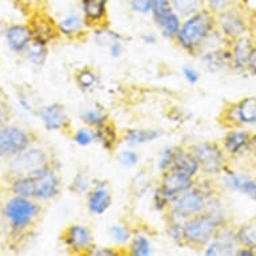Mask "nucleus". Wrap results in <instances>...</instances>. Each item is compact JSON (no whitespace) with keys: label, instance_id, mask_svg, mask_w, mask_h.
<instances>
[{"label":"nucleus","instance_id":"nucleus-1","mask_svg":"<svg viewBox=\"0 0 256 256\" xmlns=\"http://www.w3.org/2000/svg\"><path fill=\"white\" fill-rule=\"evenodd\" d=\"M216 19L214 12L210 10H200L192 14L186 20L181 24L176 38L182 48L194 51L206 42L214 31Z\"/></svg>","mask_w":256,"mask_h":256},{"label":"nucleus","instance_id":"nucleus-2","mask_svg":"<svg viewBox=\"0 0 256 256\" xmlns=\"http://www.w3.org/2000/svg\"><path fill=\"white\" fill-rule=\"evenodd\" d=\"M60 182L50 168L31 176H20L12 182V192L34 200H50L59 194Z\"/></svg>","mask_w":256,"mask_h":256},{"label":"nucleus","instance_id":"nucleus-3","mask_svg":"<svg viewBox=\"0 0 256 256\" xmlns=\"http://www.w3.org/2000/svg\"><path fill=\"white\" fill-rule=\"evenodd\" d=\"M226 218L220 212H206L186 218L184 222V242L194 247H204L214 239L218 228L224 226Z\"/></svg>","mask_w":256,"mask_h":256},{"label":"nucleus","instance_id":"nucleus-4","mask_svg":"<svg viewBox=\"0 0 256 256\" xmlns=\"http://www.w3.org/2000/svg\"><path fill=\"white\" fill-rule=\"evenodd\" d=\"M39 210L40 206L34 202V198L16 194L6 202L3 214L14 231H23L36 218Z\"/></svg>","mask_w":256,"mask_h":256},{"label":"nucleus","instance_id":"nucleus-5","mask_svg":"<svg viewBox=\"0 0 256 256\" xmlns=\"http://www.w3.org/2000/svg\"><path fill=\"white\" fill-rule=\"evenodd\" d=\"M194 184V177L174 170V169L165 170L160 188L154 194L156 208L164 210L165 206H168L172 202L173 198H176L178 194L192 188Z\"/></svg>","mask_w":256,"mask_h":256},{"label":"nucleus","instance_id":"nucleus-6","mask_svg":"<svg viewBox=\"0 0 256 256\" xmlns=\"http://www.w3.org/2000/svg\"><path fill=\"white\" fill-rule=\"evenodd\" d=\"M206 206V194L200 188L192 186L173 198L170 202V214L173 218L186 220V218L202 214Z\"/></svg>","mask_w":256,"mask_h":256},{"label":"nucleus","instance_id":"nucleus-7","mask_svg":"<svg viewBox=\"0 0 256 256\" xmlns=\"http://www.w3.org/2000/svg\"><path fill=\"white\" fill-rule=\"evenodd\" d=\"M10 169L18 177L31 176L48 169L46 153L40 149H26L19 154L14 156Z\"/></svg>","mask_w":256,"mask_h":256},{"label":"nucleus","instance_id":"nucleus-8","mask_svg":"<svg viewBox=\"0 0 256 256\" xmlns=\"http://www.w3.org/2000/svg\"><path fill=\"white\" fill-rule=\"evenodd\" d=\"M153 8L152 15L156 24L166 38H174L181 27L178 14L173 10L170 0H152Z\"/></svg>","mask_w":256,"mask_h":256},{"label":"nucleus","instance_id":"nucleus-9","mask_svg":"<svg viewBox=\"0 0 256 256\" xmlns=\"http://www.w3.org/2000/svg\"><path fill=\"white\" fill-rule=\"evenodd\" d=\"M30 134L18 126L0 128V157H14L30 146Z\"/></svg>","mask_w":256,"mask_h":256},{"label":"nucleus","instance_id":"nucleus-10","mask_svg":"<svg viewBox=\"0 0 256 256\" xmlns=\"http://www.w3.org/2000/svg\"><path fill=\"white\" fill-rule=\"evenodd\" d=\"M192 153L198 161L200 168L208 174L220 172L226 162V156L222 149L214 142L198 144L192 149Z\"/></svg>","mask_w":256,"mask_h":256},{"label":"nucleus","instance_id":"nucleus-11","mask_svg":"<svg viewBox=\"0 0 256 256\" xmlns=\"http://www.w3.org/2000/svg\"><path fill=\"white\" fill-rule=\"evenodd\" d=\"M63 243L72 254H88L92 248V236L88 227L72 224L63 232Z\"/></svg>","mask_w":256,"mask_h":256},{"label":"nucleus","instance_id":"nucleus-12","mask_svg":"<svg viewBox=\"0 0 256 256\" xmlns=\"http://www.w3.org/2000/svg\"><path fill=\"white\" fill-rule=\"evenodd\" d=\"M236 234L234 231L220 227L214 234V239L206 246L204 255L206 256H222L235 255Z\"/></svg>","mask_w":256,"mask_h":256},{"label":"nucleus","instance_id":"nucleus-13","mask_svg":"<svg viewBox=\"0 0 256 256\" xmlns=\"http://www.w3.org/2000/svg\"><path fill=\"white\" fill-rule=\"evenodd\" d=\"M40 120L47 130H62L70 124V118L64 106L60 104H51L40 110Z\"/></svg>","mask_w":256,"mask_h":256},{"label":"nucleus","instance_id":"nucleus-14","mask_svg":"<svg viewBox=\"0 0 256 256\" xmlns=\"http://www.w3.org/2000/svg\"><path fill=\"white\" fill-rule=\"evenodd\" d=\"M4 38L14 52H23L31 43L34 35L27 26L11 24L4 30Z\"/></svg>","mask_w":256,"mask_h":256},{"label":"nucleus","instance_id":"nucleus-15","mask_svg":"<svg viewBox=\"0 0 256 256\" xmlns=\"http://www.w3.org/2000/svg\"><path fill=\"white\" fill-rule=\"evenodd\" d=\"M218 23L222 34L228 38H239L246 31V23L243 18L234 11H222L218 14Z\"/></svg>","mask_w":256,"mask_h":256},{"label":"nucleus","instance_id":"nucleus-16","mask_svg":"<svg viewBox=\"0 0 256 256\" xmlns=\"http://www.w3.org/2000/svg\"><path fill=\"white\" fill-rule=\"evenodd\" d=\"M112 206V194L105 185L98 184L96 188L88 190V210L92 214H102L109 210Z\"/></svg>","mask_w":256,"mask_h":256},{"label":"nucleus","instance_id":"nucleus-17","mask_svg":"<svg viewBox=\"0 0 256 256\" xmlns=\"http://www.w3.org/2000/svg\"><path fill=\"white\" fill-rule=\"evenodd\" d=\"M169 169H174V170H178V172L185 173L188 176L194 177L198 172L200 165H198V161L196 160V157H194L192 152H185L182 149L177 148L173 164L170 165Z\"/></svg>","mask_w":256,"mask_h":256},{"label":"nucleus","instance_id":"nucleus-18","mask_svg":"<svg viewBox=\"0 0 256 256\" xmlns=\"http://www.w3.org/2000/svg\"><path fill=\"white\" fill-rule=\"evenodd\" d=\"M108 2L109 0H80L86 23H100L104 20L108 12Z\"/></svg>","mask_w":256,"mask_h":256},{"label":"nucleus","instance_id":"nucleus-19","mask_svg":"<svg viewBox=\"0 0 256 256\" xmlns=\"http://www.w3.org/2000/svg\"><path fill=\"white\" fill-rule=\"evenodd\" d=\"M234 120L243 125H256V97L244 98L234 108Z\"/></svg>","mask_w":256,"mask_h":256},{"label":"nucleus","instance_id":"nucleus-20","mask_svg":"<svg viewBox=\"0 0 256 256\" xmlns=\"http://www.w3.org/2000/svg\"><path fill=\"white\" fill-rule=\"evenodd\" d=\"M250 144H251V136L246 130H231L227 133L222 141L224 149L231 154H238Z\"/></svg>","mask_w":256,"mask_h":256},{"label":"nucleus","instance_id":"nucleus-21","mask_svg":"<svg viewBox=\"0 0 256 256\" xmlns=\"http://www.w3.org/2000/svg\"><path fill=\"white\" fill-rule=\"evenodd\" d=\"M84 23H86V20H84V14L72 12L63 18L62 20L58 22L56 30H58L59 34L64 35V36H74L84 30Z\"/></svg>","mask_w":256,"mask_h":256},{"label":"nucleus","instance_id":"nucleus-22","mask_svg":"<svg viewBox=\"0 0 256 256\" xmlns=\"http://www.w3.org/2000/svg\"><path fill=\"white\" fill-rule=\"evenodd\" d=\"M161 137V132L156 129H129L124 136L126 144L129 145H142L153 142Z\"/></svg>","mask_w":256,"mask_h":256},{"label":"nucleus","instance_id":"nucleus-23","mask_svg":"<svg viewBox=\"0 0 256 256\" xmlns=\"http://www.w3.org/2000/svg\"><path fill=\"white\" fill-rule=\"evenodd\" d=\"M226 182H227L228 188H231L232 190H238L244 194H251V192L255 188L256 181L251 180L250 177L240 174V173L231 172L228 173L226 177Z\"/></svg>","mask_w":256,"mask_h":256},{"label":"nucleus","instance_id":"nucleus-24","mask_svg":"<svg viewBox=\"0 0 256 256\" xmlns=\"http://www.w3.org/2000/svg\"><path fill=\"white\" fill-rule=\"evenodd\" d=\"M252 43L251 40L246 36L238 38L234 46V51H232V59L238 68H247L248 58L251 55L252 51Z\"/></svg>","mask_w":256,"mask_h":256},{"label":"nucleus","instance_id":"nucleus-25","mask_svg":"<svg viewBox=\"0 0 256 256\" xmlns=\"http://www.w3.org/2000/svg\"><path fill=\"white\" fill-rule=\"evenodd\" d=\"M94 133H96V141H98L108 150H113L117 145V130L108 122L96 128Z\"/></svg>","mask_w":256,"mask_h":256},{"label":"nucleus","instance_id":"nucleus-26","mask_svg":"<svg viewBox=\"0 0 256 256\" xmlns=\"http://www.w3.org/2000/svg\"><path fill=\"white\" fill-rule=\"evenodd\" d=\"M26 56L30 62L34 63V64H43L44 60H46L47 56V48L46 43L42 42V40H38V39H34L31 40L27 48H26Z\"/></svg>","mask_w":256,"mask_h":256},{"label":"nucleus","instance_id":"nucleus-27","mask_svg":"<svg viewBox=\"0 0 256 256\" xmlns=\"http://www.w3.org/2000/svg\"><path fill=\"white\" fill-rule=\"evenodd\" d=\"M80 120L86 124V125L92 126V128H98V126L104 125L108 122V113L101 108H86V109L80 113Z\"/></svg>","mask_w":256,"mask_h":256},{"label":"nucleus","instance_id":"nucleus-28","mask_svg":"<svg viewBox=\"0 0 256 256\" xmlns=\"http://www.w3.org/2000/svg\"><path fill=\"white\" fill-rule=\"evenodd\" d=\"M129 252L134 256H148L152 254V243L146 236L136 235L130 239Z\"/></svg>","mask_w":256,"mask_h":256},{"label":"nucleus","instance_id":"nucleus-29","mask_svg":"<svg viewBox=\"0 0 256 256\" xmlns=\"http://www.w3.org/2000/svg\"><path fill=\"white\" fill-rule=\"evenodd\" d=\"M76 82L82 90H90L97 84L98 76L92 68H84L76 74Z\"/></svg>","mask_w":256,"mask_h":256},{"label":"nucleus","instance_id":"nucleus-30","mask_svg":"<svg viewBox=\"0 0 256 256\" xmlns=\"http://www.w3.org/2000/svg\"><path fill=\"white\" fill-rule=\"evenodd\" d=\"M170 3H172L173 10L178 15L190 16L192 14L198 11L200 0H170Z\"/></svg>","mask_w":256,"mask_h":256},{"label":"nucleus","instance_id":"nucleus-31","mask_svg":"<svg viewBox=\"0 0 256 256\" xmlns=\"http://www.w3.org/2000/svg\"><path fill=\"white\" fill-rule=\"evenodd\" d=\"M236 234V242L240 243L243 247L256 248V231L251 226H243Z\"/></svg>","mask_w":256,"mask_h":256},{"label":"nucleus","instance_id":"nucleus-32","mask_svg":"<svg viewBox=\"0 0 256 256\" xmlns=\"http://www.w3.org/2000/svg\"><path fill=\"white\" fill-rule=\"evenodd\" d=\"M109 235L113 242L117 244H125L130 242L132 232L129 228L124 226V224H114L109 230Z\"/></svg>","mask_w":256,"mask_h":256},{"label":"nucleus","instance_id":"nucleus-33","mask_svg":"<svg viewBox=\"0 0 256 256\" xmlns=\"http://www.w3.org/2000/svg\"><path fill=\"white\" fill-rule=\"evenodd\" d=\"M72 190L76 194H84L90 190V178L86 173H76L72 182Z\"/></svg>","mask_w":256,"mask_h":256},{"label":"nucleus","instance_id":"nucleus-34","mask_svg":"<svg viewBox=\"0 0 256 256\" xmlns=\"http://www.w3.org/2000/svg\"><path fill=\"white\" fill-rule=\"evenodd\" d=\"M184 222L185 220H181V218H173L172 216V222L169 224V236L174 242H177V243H182L184 242Z\"/></svg>","mask_w":256,"mask_h":256},{"label":"nucleus","instance_id":"nucleus-35","mask_svg":"<svg viewBox=\"0 0 256 256\" xmlns=\"http://www.w3.org/2000/svg\"><path fill=\"white\" fill-rule=\"evenodd\" d=\"M74 142L80 145V146H88L90 144L96 141V133L88 128H80L74 133Z\"/></svg>","mask_w":256,"mask_h":256},{"label":"nucleus","instance_id":"nucleus-36","mask_svg":"<svg viewBox=\"0 0 256 256\" xmlns=\"http://www.w3.org/2000/svg\"><path fill=\"white\" fill-rule=\"evenodd\" d=\"M224 52L222 51H212L210 54L204 55V63L206 64V68H210V70H216V68H220L222 66H224L226 63V56H224Z\"/></svg>","mask_w":256,"mask_h":256},{"label":"nucleus","instance_id":"nucleus-37","mask_svg":"<svg viewBox=\"0 0 256 256\" xmlns=\"http://www.w3.org/2000/svg\"><path fill=\"white\" fill-rule=\"evenodd\" d=\"M177 148H165L164 150L161 152L158 158V169L160 170H168L170 168V165L173 164V160H174V156H176Z\"/></svg>","mask_w":256,"mask_h":256},{"label":"nucleus","instance_id":"nucleus-38","mask_svg":"<svg viewBox=\"0 0 256 256\" xmlns=\"http://www.w3.org/2000/svg\"><path fill=\"white\" fill-rule=\"evenodd\" d=\"M130 7L134 12L148 15V14H152L153 2L152 0H130Z\"/></svg>","mask_w":256,"mask_h":256},{"label":"nucleus","instance_id":"nucleus-39","mask_svg":"<svg viewBox=\"0 0 256 256\" xmlns=\"http://www.w3.org/2000/svg\"><path fill=\"white\" fill-rule=\"evenodd\" d=\"M118 160H120V162H121L124 166H128V168H130V166H134L137 165L140 160V156L136 153L134 150H122L120 154H118Z\"/></svg>","mask_w":256,"mask_h":256},{"label":"nucleus","instance_id":"nucleus-40","mask_svg":"<svg viewBox=\"0 0 256 256\" xmlns=\"http://www.w3.org/2000/svg\"><path fill=\"white\" fill-rule=\"evenodd\" d=\"M182 76L185 78V80L190 84H198V80H200V74L196 68H189V66H185L182 68Z\"/></svg>","mask_w":256,"mask_h":256},{"label":"nucleus","instance_id":"nucleus-41","mask_svg":"<svg viewBox=\"0 0 256 256\" xmlns=\"http://www.w3.org/2000/svg\"><path fill=\"white\" fill-rule=\"evenodd\" d=\"M228 2L230 0H206V4H208L210 11H212L214 14H220L226 10Z\"/></svg>","mask_w":256,"mask_h":256},{"label":"nucleus","instance_id":"nucleus-42","mask_svg":"<svg viewBox=\"0 0 256 256\" xmlns=\"http://www.w3.org/2000/svg\"><path fill=\"white\" fill-rule=\"evenodd\" d=\"M109 52L113 58H120L124 52V46L120 39H116L113 42L109 43Z\"/></svg>","mask_w":256,"mask_h":256},{"label":"nucleus","instance_id":"nucleus-43","mask_svg":"<svg viewBox=\"0 0 256 256\" xmlns=\"http://www.w3.org/2000/svg\"><path fill=\"white\" fill-rule=\"evenodd\" d=\"M90 255L96 256H114L117 255V252L113 251L112 248L109 247H92V251L88 252Z\"/></svg>","mask_w":256,"mask_h":256},{"label":"nucleus","instance_id":"nucleus-44","mask_svg":"<svg viewBox=\"0 0 256 256\" xmlns=\"http://www.w3.org/2000/svg\"><path fill=\"white\" fill-rule=\"evenodd\" d=\"M247 68H250L254 74H256V47L255 48H252L251 55H250V58H248Z\"/></svg>","mask_w":256,"mask_h":256},{"label":"nucleus","instance_id":"nucleus-45","mask_svg":"<svg viewBox=\"0 0 256 256\" xmlns=\"http://www.w3.org/2000/svg\"><path fill=\"white\" fill-rule=\"evenodd\" d=\"M7 118H8V109H7V106L0 104V128L7 121Z\"/></svg>","mask_w":256,"mask_h":256},{"label":"nucleus","instance_id":"nucleus-46","mask_svg":"<svg viewBox=\"0 0 256 256\" xmlns=\"http://www.w3.org/2000/svg\"><path fill=\"white\" fill-rule=\"evenodd\" d=\"M235 255H238V256H254V255H256V252L254 251V248L244 247V248H240V250H238V251L235 252Z\"/></svg>","mask_w":256,"mask_h":256},{"label":"nucleus","instance_id":"nucleus-47","mask_svg":"<svg viewBox=\"0 0 256 256\" xmlns=\"http://www.w3.org/2000/svg\"><path fill=\"white\" fill-rule=\"evenodd\" d=\"M142 40L145 44H154V43L157 42V38H156L153 34H144Z\"/></svg>","mask_w":256,"mask_h":256},{"label":"nucleus","instance_id":"nucleus-48","mask_svg":"<svg viewBox=\"0 0 256 256\" xmlns=\"http://www.w3.org/2000/svg\"><path fill=\"white\" fill-rule=\"evenodd\" d=\"M252 198H254V202H256V184H255V188H254V190L251 192V194H250Z\"/></svg>","mask_w":256,"mask_h":256},{"label":"nucleus","instance_id":"nucleus-49","mask_svg":"<svg viewBox=\"0 0 256 256\" xmlns=\"http://www.w3.org/2000/svg\"><path fill=\"white\" fill-rule=\"evenodd\" d=\"M4 34V31H3V27H2V23H0V35Z\"/></svg>","mask_w":256,"mask_h":256},{"label":"nucleus","instance_id":"nucleus-50","mask_svg":"<svg viewBox=\"0 0 256 256\" xmlns=\"http://www.w3.org/2000/svg\"><path fill=\"white\" fill-rule=\"evenodd\" d=\"M251 144H255V145H256V137L254 140H251Z\"/></svg>","mask_w":256,"mask_h":256}]
</instances>
